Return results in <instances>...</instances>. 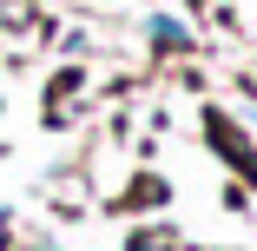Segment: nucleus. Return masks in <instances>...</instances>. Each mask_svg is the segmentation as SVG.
<instances>
[{
    "instance_id": "nucleus-1",
    "label": "nucleus",
    "mask_w": 257,
    "mask_h": 251,
    "mask_svg": "<svg viewBox=\"0 0 257 251\" xmlns=\"http://www.w3.org/2000/svg\"><path fill=\"white\" fill-rule=\"evenodd\" d=\"M165 238H172V231H139V238H132V251H165Z\"/></svg>"
},
{
    "instance_id": "nucleus-2",
    "label": "nucleus",
    "mask_w": 257,
    "mask_h": 251,
    "mask_svg": "<svg viewBox=\"0 0 257 251\" xmlns=\"http://www.w3.org/2000/svg\"><path fill=\"white\" fill-rule=\"evenodd\" d=\"M0 244H7V218H0Z\"/></svg>"
}]
</instances>
